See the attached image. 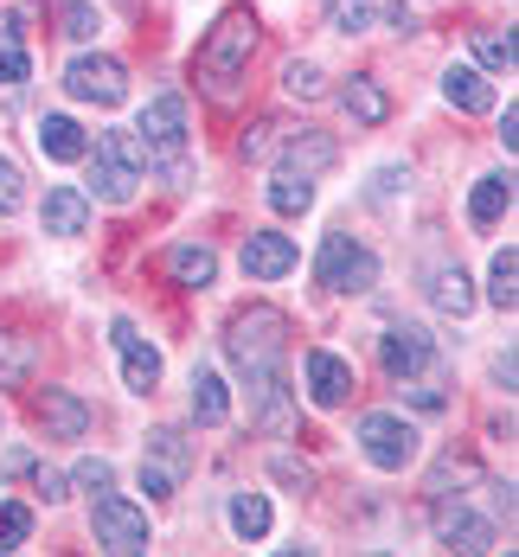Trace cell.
Segmentation results:
<instances>
[{
    "mask_svg": "<svg viewBox=\"0 0 519 557\" xmlns=\"http://www.w3.org/2000/svg\"><path fill=\"white\" fill-rule=\"evenodd\" d=\"M231 359H237V372L250 379V385H263V379H283V352H288V321L276 308H250V314H237L231 321Z\"/></svg>",
    "mask_w": 519,
    "mask_h": 557,
    "instance_id": "6da1fadb",
    "label": "cell"
},
{
    "mask_svg": "<svg viewBox=\"0 0 519 557\" xmlns=\"http://www.w3.org/2000/svg\"><path fill=\"white\" fill-rule=\"evenodd\" d=\"M250 52H257V26H250L244 13H225V20L206 33V46H199V84H206L212 97H231V84L244 77Z\"/></svg>",
    "mask_w": 519,
    "mask_h": 557,
    "instance_id": "7a4b0ae2",
    "label": "cell"
},
{
    "mask_svg": "<svg viewBox=\"0 0 519 557\" xmlns=\"http://www.w3.org/2000/svg\"><path fill=\"white\" fill-rule=\"evenodd\" d=\"M141 168H148V148H141V135H128V128L97 135V148H90V186H97L110 206H128V199H135Z\"/></svg>",
    "mask_w": 519,
    "mask_h": 557,
    "instance_id": "3957f363",
    "label": "cell"
},
{
    "mask_svg": "<svg viewBox=\"0 0 519 557\" xmlns=\"http://www.w3.org/2000/svg\"><path fill=\"white\" fill-rule=\"evenodd\" d=\"M314 276H321V288H334V295H366V288L379 282V257H372L366 244H353L346 231H334V237L321 244Z\"/></svg>",
    "mask_w": 519,
    "mask_h": 557,
    "instance_id": "277c9868",
    "label": "cell"
},
{
    "mask_svg": "<svg viewBox=\"0 0 519 557\" xmlns=\"http://www.w3.org/2000/svg\"><path fill=\"white\" fill-rule=\"evenodd\" d=\"M90 525H97V545L115 557H135V552H148V512L135 500H122V494H97V506H90Z\"/></svg>",
    "mask_w": 519,
    "mask_h": 557,
    "instance_id": "5b68a950",
    "label": "cell"
},
{
    "mask_svg": "<svg viewBox=\"0 0 519 557\" xmlns=\"http://www.w3.org/2000/svg\"><path fill=\"white\" fill-rule=\"evenodd\" d=\"M141 148H148V161L168 154V173L186 180V168H180V148H186V97H180V90H161V97L141 110Z\"/></svg>",
    "mask_w": 519,
    "mask_h": 557,
    "instance_id": "8992f818",
    "label": "cell"
},
{
    "mask_svg": "<svg viewBox=\"0 0 519 557\" xmlns=\"http://www.w3.org/2000/svg\"><path fill=\"white\" fill-rule=\"evenodd\" d=\"M359 443H366V461L372 468H410L423 436L404 417H392V410H372V417H359Z\"/></svg>",
    "mask_w": 519,
    "mask_h": 557,
    "instance_id": "52a82bcc",
    "label": "cell"
},
{
    "mask_svg": "<svg viewBox=\"0 0 519 557\" xmlns=\"http://www.w3.org/2000/svg\"><path fill=\"white\" fill-rule=\"evenodd\" d=\"M64 90H71V97H77V103H122V97H128V71H122V64H115V58H77V64H71V71H64Z\"/></svg>",
    "mask_w": 519,
    "mask_h": 557,
    "instance_id": "ba28073f",
    "label": "cell"
},
{
    "mask_svg": "<svg viewBox=\"0 0 519 557\" xmlns=\"http://www.w3.org/2000/svg\"><path fill=\"white\" fill-rule=\"evenodd\" d=\"M379 366H385L392 379H417L423 366H436V339L423 334V327H385V339H379Z\"/></svg>",
    "mask_w": 519,
    "mask_h": 557,
    "instance_id": "9c48e42d",
    "label": "cell"
},
{
    "mask_svg": "<svg viewBox=\"0 0 519 557\" xmlns=\"http://www.w3.org/2000/svg\"><path fill=\"white\" fill-rule=\"evenodd\" d=\"M110 339H115V352H122V379H128V391H155L161 385V352L135 334V321H115Z\"/></svg>",
    "mask_w": 519,
    "mask_h": 557,
    "instance_id": "30bf717a",
    "label": "cell"
},
{
    "mask_svg": "<svg viewBox=\"0 0 519 557\" xmlns=\"http://www.w3.org/2000/svg\"><path fill=\"white\" fill-rule=\"evenodd\" d=\"M301 372H308V397H314L321 410H334V404L353 397V366H346L341 352H321V346H314V352L301 359Z\"/></svg>",
    "mask_w": 519,
    "mask_h": 557,
    "instance_id": "8fae6325",
    "label": "cell"
},
{
    "mask_svg": "<svg viewBox=\"0 0 519 557\" xmlns=\"http://www.w3.org/2000/svg\"><path fill=\"white\" fill-rule=\"evenodd\" d=\"M295 270V244H288L283 231H250L244 237V276H257V282H276Z\"/></svg>",
    "mask_w": 519,
    "mask_h": 557,
    "instance_id": "7c38bea8",
    "label": "cell"
},
{
    "mask_svg": "<svg viewBox=\"0 0 519 557\" xmlns=\"http://www.w3.org/2000/svg\"><path fill=\"white\" fill-rule=\"evenodd\" d=\"M33 410H39V423L52 430L58 443H77V436L90 430V410H84V397H71V391H39Z\"/></svg>",
    "mask_w": 519,
    "mask_h": 557,
    "instance_id": "4fadbf2b",
    "label": "cell"
},
{
    "mask_svg": "<svg viewBox=\"0 0 519 557\" xmlns=\"http://www.w3.org/2000/svg\"><path fill=\"white\" fill-rule=\"evenodd\" d=\"M436 539H443L449 552H494V525L474 519L468 506H443V512H436Z\"/></svg>",
    "mask_w": 519,
    "mask_h": 557,
    "instance_id": "5bb4252c",
    "label": "cell"
},
{
    "mask_svg": "<svg viewBox=\"0 0 519 557\" xmlns=\"http://www.w3.org/2000/svg\"><path fill=\"white\" fill-rule=\"evenodd\" d=\"M90 224V199L77 186H52L46 193V237H77Z\"/></svg>",
    "mask_w": 519,
    "mask_h": 557,
    "instance_id": "9a60e30c",
    "label": "cell"
},
{
    "mask_svg": "<svg viewBox=\"0 0 519 557\" xmlns=\"http://www.w3.org/2000/svg\"><path fill=\"white\" fill-rule=\"evenodd\" d=\"M443 97H449L456 110H468V115H487V110H494V90H487V77H481V71H468V64L443 71Z\"/></svg>",
    "mask_w": 519,
    "mask_h": 557,
    "instance_id": "2e32d148",
    "label": "cell"
},
{
    "mask_svg": "<svg viewBox=\"0 0 519 557\" xmlns=\"http://www.w3.org/2000/svg\"><path fill=\"white\" fill-rule=\"evenodd\" d=\"M283 168L314 180L321 168H334V141H328V135H314V128H308V135H288V141H283Z\"/></svg>",
    "mask_w": 519,
    "mask_h": 557,
    "instance_id": "e0dca14e",
    "label": "cell"
},
{
    "mask_svg": "<svg viewBox=\"0 0 519 557\" xmlns=\"http://www.w3.org/2000/svg\"><path fill=\"white\" fill-rule=\"evenodd\" d=\"M39 148H46L52 161H84V154H90V141H84V128H77L71 115H46V122H39Z\"/></svg>",
    "mask_w": 519,
    "mask_h": 557,
    "instance_id": "ac0fdd59",
    "label": "cell"
},
{
    "mask_svg": "<svg viewBox=\"0 0 519 557\" xmlns=\"http://www.w3.org/2000/svg\"><path fill=\"white\" fill-rule=\"evenodd\" d=\"M168 270H173V282L180 288H212V276H219V257L206 250V244H180L168 257Z\"/></svg>",
    "mask_w": 519,
    "mask_h": 557,
    "instance_id": "d6986e66",
    "label": "cell"
},
{
    "mask_svg": "<svg viewBox=\"0 0 519 557\" xmlns=\"http://www.w3.org/2000/svg\"><path fill=\"white\" fill-rule=\"evenodd\" d=\"M507 206H514V180H507V173L474 180V193H468V219H474V224H494Z\"/></svg>",
    "mask_w": 519,
    "mask_h": 557,
    "instance_id": "ffe728a7",
    "label": "cell"
},
{
    "mask_svg": "<svg viewBox=\"0 0 519 557\" xmlns=\"http://www.w3.org/2000/svg\"><path fill=\"white\" fill-rule=\"evenodd\" d=\"M341 103H346V115H353V122H366V128H379V122L392 115V103H385V90H379L372 77H353V84L341 90Z\"/></svg>",
    "mask_w": 519,
    "mask_h": 557,
    "instance_id": "44dd1931",
    "label": "cell"
},
{
    "mask_svg": "<svg viewBox=\"0 0 519 557\" xmlns=\"http://www.w3.org/2000/svg\"><path fill=\"white\" fill-rule=\"evenodd\" d=\"M141 461H155V468H168L173 481H186V468H193V448H186V436H180V430H155Z\"/></svg>",
    "mask_w": 519,
    "mask_h": 557,
    "instance_id": "7402d4cb",
    "label": "cell"
},
{
    "mask_svg": "<svg viewBox=\"0 0 519 557\" xmlns=\"http://www.w3.org/2000/svg\"><path fill=\"white\" fill-rule=\"evenodd\" d=\"M225 410H231L225 379H219V372H193V417L212 430V423H225Z\"/></svg>",
    "mask_w": 519,
    "mask_h": 557,
    "instance_id": "603a6c76",
    "label": "cell"
},
{
    "mask_svg": "<svg viewBox=\"0 0 519 557\" xmlns=\"http://www.w3.org/2000/svg\"><path fill=\"white\" fill-rule=\"evenodd\" d=\"M270 206H276V212H283V219H295V212H308V206H314V180H308V173H276V180H270Z\"/></svg>",
    "mask_w": 519,
    "mask_h": 557,
    "instance_id": "cb8c5ba5",
    "label": "cell"
},
{
    "mask_svg": "<svg viewBox=\"0 0 519 557\" xmlns=\"http://www.w3.org/2000/svg\"><path fill=\"white\" fill-rule=\"evenodd\" d=\"M231 532L237 539H263L270 532V500L263 494H231Z\"/></svg>",
    "mask_w": 519,
    "mask_h": 557,
    "instance_id": "d4e9b609",
    "label": "cell"
},
{
    "mask_svg": "<svg viewBox=\"0 0 519 557\" xmlns=\"http://www.w3.org/2000/svg\"><path fill=\"white\" fill-rule=\"evenodd\" d=\"M26 372H33V339L0 327V385H26Z\"/></svg>",
    "mask_w": 519,
    "mask_h": 557,
    "instance_id": "484cf974",
    "label": "cell"
},
{
    "mask_svg": "<svg viewBox=\"0 0 519 557\" xmlns=\"http://www.w3.org/2000/svg\"><path fill=\"white\" fill-rule=\"evenodd\" d=\"M26 71H33V58H26L20 26H7V20H0V84H26Z\"/></svg>",
    "mask_w": 519,
    "mask_h": 557,
    "instance_id": "4316f807",
    "label": "cell"
},
{
    "mask_svg": "<svg viewBox=\"0 0 519 557\" xmlns=\"http://www.w3.org/2000/svg\"><path fill=\"white\" fill-rule=\"evenodd\" d=\"M519 282V257H514V244L507 250H494V270H487V295H494V308H514V288Z\"/></svg>",
    "mask_w": 519,
    "mask_h": 557,
    "instance_id": "83f0119b",
    "label": "cell"
},
{
    "mask_svg": "<svg viewBox=\"0 0 519 557\" xmlns=\"http://www.w3.org/2000/svg\"><path fill=\"white\" fill-rule=\"evenodd\" d=\"M436 308H443V314H456V321L474 308V288H468L461 270H443V276H436Z\"/></svg>",
    "mask_w": 519,
    "mask_h": 557,
    "instance_id": "f1b7e54d",
    "label": "cell"
},
{
    "mask_svg": "<svg viewBox=\"0 0 519 557\" xmlns=\"http://www.w3.org/2000/svg\"><path fill=\"white\" fill-rule=\"evenodd\" d=\"M474 58L487 64V71H514V33H474Z\"/></svg>",
    "mask_w": 519,
    "mask_h": 557,
    "instance_id": "f546056e",
    "label": "cell"
},
{
    "mask_svg": "<svg viewBox=\"0 0 519 557\" xmlns=\"http://www.w3.org/2000/svg\"><path fill=\"white\" fill-rule=\"evenodd\" d=\"M26 532H33V512H26L20 500H0V552H20Z\"/></svg>",
    "mask_w": 519,
    "mask_h": 557,
    "instance_id": "4dcf8cb0",
    "label": "cell"
},
{
    "mask_svg": "<svg viewBox=\"0 0 519 557\" xmlns=\"http://www.w3.org/2000/svg\"><path fill=\"white\" fill-rule=\"evenodd\" d=\"M328 20H334V33H366L372 26V0H334Z\"/></svg>",
    "mask_w": 519,
    "mask_h": 557,
    "instance_id": "1f68e13d",
    "label": "cell"
},
{
    "mask_svg": "<svg viewBox=\"0 0 519 557\" xmlns=\"http://www.w3.org/2000/svg\"><path fill=\"white\" fill-rule=\"evenodd\" d=\"M58 20H64V39H90L97 33V7H84V0H71Z\"/></svg>",
    "mask_w": 519,
    "mask_h": 557,
    "instance_id": "d6a6232c",
    "label": "cell"
},
{
    "mask_svg": "<svg viewBox=\"0 0 519 557\" xmlns=\"http://www.w3.org/2000/svg\"><path fill=\"white\" fill-rule=\"evenodd\" d=\"M283 90H288V97H321V71H314V64H288Z\"/></svg>",
    "mask_w": 519,
    "mask_h": 557,
    "instance_id": "836d02e7",
    "label": "cell"
},
{
    "mask_svg": "<svg viewBox=\"0 0 519 557\" xmlns=\"http://www.w3.org/2000/svg\"><path fill=\"white\" fill-rule=\"evenodd\" d=\"M270 154H276V128H270V122H257V128L244 135V161H270Z\"/></svg>",
    "mask_w": 519,
    "mask_h": 557,
    "instance_id": "e575fe53",
    "label": "cell"
},
{
    "mask_svg": "<svg viewBox=\"0 0 519 557\" xmlns=\"http://www.w3.org/2000/svg\"><path fill=\"white\" fill-rule=\"evenodd\" d=\"M110 481H115V468H110V461H77V487H90V494H103Z\"/></svg>",
    "mask_w": 519,
    "mask_h": 557,
    "instance_id": "d590c367",
    "label": "cell"
},
{
    "mask_svg": "<svg viewBox=\"0 0 519 557\" xmlns=\"http://www.w3.org/2000/svg\"><path fill=\"white\" fill-rule=\"evenodd\" d=\"M141 487H148L155 500H168V494H173V487H180V481H173L168 468H155V461H141Z\"/></svg>",
    "mask_w": 519,
    "mask_h": 557,
    "instance_id": "8d00e7d4",
    "label": "cell"
},
{
    "mask_svg": "<svg viewBox=\"0 0 519 557\" xmlns=\"http://www.w3.org/2000/svg\"><path fill=\"white\" fill-rule=\"evenodd\" d=\"M13 206H20V168L0 154V212H13Z\"/></svg>",
    "mask_w": 519,
    "mask_h": 557,
    "instance_id": "74e56055",
    "label": "cell"
},
{
    "mask_svg": "<svg viewBox=\"0 0 519 557\" xmlns=\"http://www.w3.org/2000/svg\"><path fill=\"white\" fill-rule=\"evenodd\" d=\"M501 148H507V154L519 148V110L514 103H507V115H501Z\"/></svg>",
    "mask_w": 519,
    "mask_h": 557,
    "instance_id": "f35d334b",
    "label": "cell"
},
{
    "mask_svg": "<svg viewBox=\"0 0 519 557\" xmlns=\"http://www.w3.org/2000/svg\"><path fill=\"white\" fill-rule=\"evenodd\" d=\"M398 180H404L398 168H385L379 180H372V199H392V193H398Z\"/></svg>",
    "mask_w": 519,
    "mask_h": 557,
    "instance_id": "ab89813d",
    "label": "cell"
},
{
    "mask_svg": "<svg viewBox=\"0 0 519 557\" xmlns=\"http://www.w3.org/2000/svg\"><path fill=\"white\" fill-rule=\"evenodd\" d=\"M39 494L46 500H64V474H39Z\"/></svg>",
    "mask_w": 519,
    "mask_h": 557,
    "instance_id": "60d3db41",
    "label": "cell"
}]
</instances>
